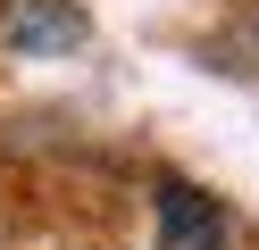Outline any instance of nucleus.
Here are the masks:
<instances>
[{
  "label": "nucleus",
  "mask_w": 259,
  "mask_h": 250,
  "mask_svg": "<svg viewBox=\"0 0 259 250\" xmlns=\"http://www.w3.org/2000/svg\"><path fill=\"white\" fill-rule=\"evenodd\" d=\"M92 17L75 0H17L9 9V50L17 59H59V50H84Z\"/></svg>",
  "instance_id": "f257e3e1"
},
{
  "label": "nucleus",
  "mask_w": 259,
  "mask_h": 250,
  "mask_svg": "<svg viewBox=\"0 0 259 250\" xmlns=\"http://www.w3.org/2000/svg\"><path fill=\"white\" fill-rule=\"evenodd\" d=\"M159 250H226V217L209 192H192V183H159Z\"/></svg>",
  "instance_id": "f03ea898"
}]
</instances>
